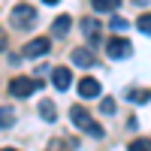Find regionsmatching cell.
<instances>
[{
	"label": "cell",
	"instance_id": "obj_19",
	"mask_svg": "<svg viewBox=\"0 0 151 151\" xmlns=\"http://www.w3.org/2000/svg\"><path fill=\"white\" fill-rule=\"evenodd\" d=\"M3 45H6V42H3V27H0V48H3Z\"/></svg>",
	"mask_w": 151,
	"mask_h": 151
},
{
	"label": "cell",
	"instance_id": "obj_9",
	"mask_svg": "<svg viewBox=\"0 0 151 151\" xmlns=\"http://www.w3.org/2000/svg\"><path fill=\"white\" fill-rule=\"evenodd\" d=\"M73 64L76 67H94L97 64V60H94V52H91V48H76V52H73Z\"/></svg>",
	"mask_w": 151,
	"mask_h": 151
},
{
	"label": "cell",
	"instance_id": "obj_20",
	"mask_svg": "<svg viewBox=\"0 0 151 151\" xmlns=\"http://www.w3.org/2000/svg\"><path fill=\"white\" fill-rule=\"evenodd\" d=\"M42 3H58V0H42Z\"/></svg>",
	"mask_w": 151,
	"mask_h": 151
},
{
	"label": "cell",
	"instance_id": "obj_7",
	"mask_svg": "<svg viewBox=\"0 0 151 151\" xmlns=\"http://www.w3.org/2000/svg\"><path fill=\"white\" fill-rule=\"evenodd\" d=\"M82 33H85V40L91 45H97L100 42V24H97V18H85L82 21Z\"/></svg>",
	"mask_w": 151,
	"mask_h": 151
},
{
	"label": "cell",
	"instance_id": "obj_14",
	"mask_svg": "<svg viewBox=\"0 0 151 151\" xmlns=\"http://www.w3.org/2000/svg\"><path fill=\"white\" fill-rule=\"evenodd\" d=\"M127 151H151V139H133Z\"/></svg>",
	"mask_w": 151,
	"mask_h": 151
},
{
	"label": "cell",
	"instance_id": "obj_16",
	"mask_svg": "<svg viewBox=\"0 0 151 151\" xmlns=\"http://www.w3.org/2000/svg\"><path fill=\"white\" fill-rule=\"evenodd\" d=\"M136 27H139L142 33H151V15H139L136 18Z\"/></svg>",
	"mask_w": 151,
	"mask_h": 151
},
{
	"label": "cell",
	"instance_id": "obj_6",
	"mask_svg": "<svg viewBox=\"0 0 151 151\" xmlns=\"http://www.w3.org/2000/svg\"><path fill=\"white\" fill-rule=\"evenodd\" d=\"M79 97H82V100L100 97V82H97V79H82V82H79Z\"/></svg>",
	"mask_w": 151,
	"mask_h": 151
},
{
	"label": "cell",
	"instance_id": "obj_4",
	"mask_svg": "<svg viewBox=\"0 0 151 151\" xmlns=\"http://www.w3.org/2000/svg\"><path fill=\"white\" fill-rule=\"evenodd\" d=\"M106 52H109V58H115V60H121V58H130L133 55V45H130V40H109L106 42Z\"/></svg>",
	"mask_w": 151,
	"mask_h": 151
},
{
	"label": "cell",
	"instance_id": "obj_18",
	"mask_svg": "<svg viewBox=\"0 0 151 151\" xmlns=\"http://www.w3.org/2000/svg\"><path fill=\"white\" fill-rule=\"evenodd\" d=\"M112 27L121 30V27H127V21H124V18H112Z\"/></svg>",
	"mask_w": 151,
	"mask_h": 151
},
{
	"label": "cell",
	"instance_id": "obj_17",
	"mask_svg": "<svg viewBox=\"0 0 151 151\" xmlns=\"http://www.w3.org/2000/svg\"><path fill=\"white\" fill-rule=\"evenodd\" d=\"M100 112H103V115H112V112H115V100H103V103H100Z\"/></svg>",
	"mask_w": 151,
	"mask_h": 151
},
{
	"label": "cell",
	"instance_id": "obj_15",
	"mask_svg": "<svg viewBox=\"0 0 151 151\" xmlns=\"http://www.w3.org/2000/svg\"><path fill=\"white\" fill-rule=\"evenodd\" d=\"M127 97L133 100V103H145V100L151 97V91H127Z\"/></svg>",
	"mask_w": 151,
	"mask_h": 151
},
{
	"label": "cell",
	"instance_id": "obj_10",
	"mask_svg": "<svg viewBox=\"0 0 151 151\" xmlns=\"http://www.w3.org/2000/svg\"><path fill=\"white\" fill-rule=\"evenodd\" d=\"M40 115H42V121H48V124L58 121V109H55L52 100H42V103H40Z\"/></svg>",
	"mask_w": 151,
	"mask_h": 151
},
{
	"label": "cell",
	"instance_id": "obj_13",
	"mask_svg": "<svg viewBox=\"0 0 151 151\" xmlns=\"http://www.w3.org/2000/svg\"><path fill=\"white\" fill-rule=\"evenodd\" d=\"M12 121H15L12 106H3V109H0V127H12Z\"/></svg>",
	"mask_w": 151,
	"mask_h": 151
},
{
	"label": "cell",
	"instance_id": "obj_11",
	"mask_svg": "<svg viewBox=\"0 0 151 151\" xmlns=\"http://www.w3.org/2000/svg\"><path fill=\"white\" fill-rule=\"evenodd\" d=\"M91 3H94L97 12H115L121 6V0H91Z\"/></svg>",
	"mask_w": 151,
	"mask_h": 151
},
{
	"label": "cell",
	"instance_id": "obj_5",
	"mask_svg": "<svg viewBox=\"0 0 151 151\" xmlns=\"http://www.w3.org/2000/svg\"><path fill=\"white\" fill-rule=\"evenodd\" d=\"M48 48H52L48 36H36V40H30L27 45H24V55H27V58H40V55L48 52Z\"/></svg>",
	"mask_w": 151,
	"mask_h": 151
},
{
	"label": "cell",
	"instance_id": "obj_3",
	"mask_svg": "<svg viewBox=\"0 0 151 151\" xmlns=\"http://www.w3.org/2000/svg\"><path fill=\"white\" fill-rule=\"evenodd\" d=\"M36 88H40V82H36V79L18 76V79H12V82H9V94H12V97H30Z\"/></svg>",
	"mask_w": 151,
	"mask_h": 151
},
{
	"label": "cell",
	"instance_id": "obj_2",
	"mask_svg": "<svg viewBox=\"0 0 151 151\" xmlns=\"http://www.w3.org/2000/svg\"><path fill=\"white\" fill-rule=\"evenodd\" d=\"M12 24H15L18 30H30L36 24V9L27 6V3H18L15 9H12Z\"/></svg>",
	"mask_w": 151,
	"mask_h": 151
},
{
	"label": "cell",
	"instance_id": "obj_21",
	"mask_svg": "<svg viewBox=\"0 0 151 151\" xmlns=\"http://www.w3.org/2000/svg\"><path fill=\"white\" fill-rule=\"evenodd\" d=\"M0 151H15V148H0Z\"/></svg>",
	"mask_w": 151,
	"mask_h": 151
},
{
	"label": "cell",
	"instance_id": "obj_12",
	"mask_svg": "<svg viewBox=\"0 0 151 151\" xmlns=\"http://www.w3.org/2000/svg\"><path fill=\"white\" fill-rule=\"evenodd\" d=\"M70 30V15H60V18H55V24H52V33L55 36H64Z\"/></svg>",
	"mask_w": 151,
	"mask_h": 151
},
{
	"label": "cell",
	"instance_id": "obj_1",
	"mask_svg": "<svg viewBox=\"0 0 151 151\" xmlns=\"http://www.w3.org/2000/svg\"><path fill=\"white\" fill-rule=\"evenodd\" d=\"M70 118H73L76 127L85 130L88 136H94V139H100V136H103V127H100V124L91 118V112H85V106H73V109H70Z\"/></svg>",
	"mask_w": 151,
	"mask_h": 151
},
{
	"label": "cell",
	"instance_id": "obj_8",
	"mask_svg": "<svg viewBox=\"0 0 151 151\" xmlns=\"http://www.w3.org/2000/svg\"><path fill=\"white\" fill-rule=\"evenodd\" d=\"M52 82H55V88H58V91H67V88L73 85V73H70L67 67H58V70L52 73Z\"/></svg>",
	"mask_w": 151,
	"mask_h": 151
}]
</instances>
